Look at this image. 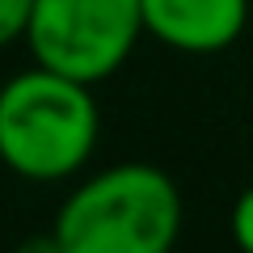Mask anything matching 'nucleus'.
<instances>
[{
  "instance_id": "obj_1",
  "label": "nucleus",
  "mask_w": 253,
  "mask_h": 253,
  "mask_svg": "<svg viewBox=\"0 0 253 253\" xmlns=\"http://www.w3.org/2000/svg\"><path fill=\"white\" fill-rule=\"evenodd\" d=\"M181 190L161 165L97 169L59 203L55 236L68 253H173L181 241Z\"/></svg>"
},
{
  "instance_id": "obj_6",
  "label": "nucleus",
  "mask_w": 253,
  "mask_h": 253,
  "mask_svg": "<svg viewBox=\"0 0 253 253\" xmlns=\"http://www.w3.org/2000/svg\"><path fill=\"white\" fill-rule=\"evenodd\" d=\"M30 13H34V0H0V51L26 38Z\"/></svg>"
},
{
  "instance_id": "obj_7",
  "label": "nucleus",
  "mask_w": 253,
  "mask_h": 253,
  "mask_svg": "<svg viewBox=\"0 0 253 253\" xmlns=\"http://www.w3.org/2000/svg\"><path fill=\"white\" fill-rule=\"evenodd\" d=\"M13 253H68V249H63V241L55 236V228H51V232H30L26 241L13 245Z\"/></svg>"
},
{
  "instance_id": "obj_2",
  "label": "nucleus",
  "mask_w": 253,
  "mask_h": 253,
  "mask_svg": "<svg viewBox=\"0 0 253 253\" xmlns=\"http://www.w3.org/2000/svg\"><path fill=\"white\" fill-rule=\"evenodd\" d=\"M101 110L93 84L34 63L0 89V165L26 181H68L93 161Z\"/></svg>"
},
{
  "instance_id": "obj_5",
  "label": "nucleus",
  "mask_w": 253,
  "mask_h": 253,
  "mask_svg": "<svg viewBox=\"0 0 253 253\" xmlns=\"http://www.w3.org/2000/svg\"><path fill=\"white\" fill-rule=\"evenodd\" d=\"M228 232H232V245L241 253H253V186L236 194L232 211H228Z\"/></svg>"
},
{
  "instance_id": "obj_4",
  "label": "nucleus",
  "mask_w": 253,
  "mask_h": 253,
  "mask_svg": "<svg viewBox=\"0 0 253 253\" xmlns=\"http://www.w3.org/2000/svg\"><path fill=\"white\" fill-rule=\"evenodd\" d=\"M144 34L181 55H219L245 34L249 0H139Z\"/></svg>"
},
{
  "instance_id": "obj_3",
  "label": "nucleus",
  "mask_w": 253,
  "mask_h": 253,
  "mask_svg": "<svg viewBox=\"0 0 253 253\" xmlns=\"http://www.w3.org/2000/svg\"><path fill=\"white\" fill-rule=\"evenodd\" d=\"M144 38L139 0H34L26 46L34 63L72 81L101 84Z\"/></svg>"
},
{
  "instance_id": "obj_8",
  "label": "nucleus",
  "mask_w": 253,
  "mask_h": 253,
  "mask_svg": "<svg viewBox=\"0 0 253 253\" xmlns=\"http://www.w3.org/2000/svg\"><path fill=\"white\" fill-rule=\"evenodd\" d=\"M0 89H4V81H0Z\"/></svg>"
}]
</instances>
